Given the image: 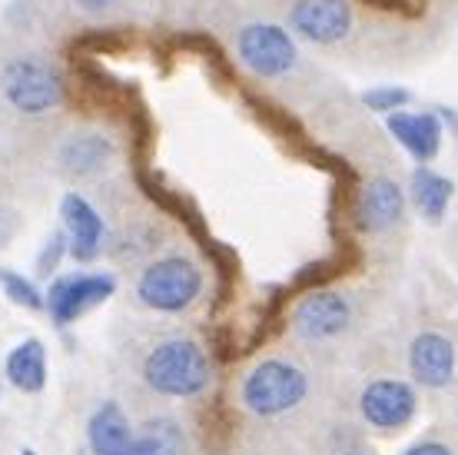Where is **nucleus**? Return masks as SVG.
Masks as SVG:
<instances>
[{
  "label": "nucleus",
  "instance_id": "nucleus-18",
  "mask_svg": "<svg viewBox=\"0 0 458 455\" xmlns=\"http://www.w3.org/2000/svg\"><path fill=\"white\" fill-rule=\"evenodd\" d=\"M126 455H186V435L176 419H153L133 435Z\"/></svg>",
  "mask_w": 458,
  "mask_h": 455
},
{
  "label": "nucleus",
  "instance_id": "nucleus-13",
  "mask_svg": "<svg viewBox=\"0 0 458 455\" xmlns=\"http://www.w3.org/2000/svg\"><path fill=\"white\" fill-rule=\"evenodd\" d=\"M405 213V193L395 180H378L366 183L362 193L355 200V227L362 233H382V229L395 227Z\"/></svg>",
  "mask_w": 458,
  "mask_h": 455
},
{
  "label": "nucleus",
  "instance_id": "nucleus-4",
  "mask_svg": "<svg viewBox=\"0 0 458 455\" xmlns=\"http://www.w3.org/2000/svg\"><path fill=\"white\" fill-rule=\"evenodd\" d=\"M199 293H203V273L183 256L149 262L137 283V296L143 299V306L157 313H183L186 306H193Z\"/></svg>",
  "mask_w": 458,
  "mask_h": 455
},
{
  "label": "nucleus",
  "instance_id": "nucleus-16",
  "mask_svg": "<svg viewBox=\"0 0 458 455\" xmlns=\"http://www.w3.org/2000/svg\"><path fill=\"white\" fill-rule=\"evenodd\" d=\"M4 373L11 379V386L21 392H40L47 386V349L40 339H23L11 356Z\"/></svg>",
  "mask_w": 458,
  "mask_h": 455
},
{
  "label": "nucleus",
  "instance_id": "nucleus-24",
  "mask_svg": "<svg viewBox=\"0 0 458 455\" xmlns=\"http://www.w3.org/2000/svg\"><path fill=\"white\" fill-rule=\"evenodd\" d=\"M405 455H455L445 442H436V439H425V442H415L412 449H405Z\"/></svg>",
  "mask_w": 458,
  "mask_h": 455
},
{
  "label": "nucleus",
  "instance_id": "nucleus-8",
  "mask_svg": "<svg viewBox=\"0 0 458 455\" xmlns=\"http://www.w3.org/2000/svg\"><path fill=\"white\" fill-rule=\"evenodd\" d=\"M289 30L310 44H339L352 30L349 0H296L289 7Z\"/></svg>",
  "mask_w": 458,
  "mask_h": 455
},
{
  "label": "nucleus",
  "instance_id": "nucleus-22",
  "mask_svg": "<svg viewBox=\"0 0 458 455\" xmlns=\"http://www.w3.org/2000/svg\"><path fill=\"white\" fill-rule=\"evenodd\" d=\"M209 346H213V356H216L219 363H233L242 349H236V336L229 330H216L209 336Z\"/></svg>",
  "mask_w": 458,
  "mask_h": 455
},
{
  "label": "nucleus",
  "instance_id": "nucleus-20",
  "mask_svg": "<svg viewBox=\"0 0 458 455\" xmlns=\"http://www.w3.org/2000/svg\"><path fill=\"white\" fill-rule=\"evenodd\" d=\"M362 103H366L372 114H395V110H405L412 103V90L386 83V87H372V90L362 93Z\"/></svg>",
  "mask_w": 458,
  "mask_h": 455
},
{
  "label": "nucleus",
  "instance_id": "nucleus-12",
  "mask_svg": "<svg viewBox=\"0 0 458 455\" xmlns=\"http://www.w3.org/2000/svg\"><path fill=\"white\" fill-rule=\"evenodd\" d=\"M386 126H389L392 137L409 150V157H412L415 163H428V159H436L438 150H442L445 120L438 116V110H422V114L395 110V114H386Z\"/></svg>",
  "mask_w": 458,
  "mask_h": 455
},
{
  "label": "nucleus",
  "instance_id": "nucleus-19",
  "mask_svg": "<svg viewBox=\"0 0 458 455\" xmlns=\"http://www.w3.org/2000/svg\"><path fill=\"white\" fill-rule=\"evenodd\" d=\"M0 286H4V293L11 296V303L23 309H47V296L37 289L30 279H23L21 273H13V270H0Z\"/></svg>",
  "mask_w": 458,
  "mask_h": 455
},
{
  "label": "nucleus",
  "instance_id": "nucleus-17",
  "mask_svg": "<svg viewBox=\"0 0 458 455\" xmlns=\"http://www.w3.org/2000/svg\"><path fill=\"white\" fill-rule=\"evenodd\" d=\"M452 196H455V183L448 180V176H442V173H436L432 167L422 163L412 173V203L419 206V213L428 223H442Z\"/></svg>",
  "mask_w": 458,
  "mask_h": 455
},
{
  "label": "nucleus",
  "instance_id": "nucleus-5",
  "mask_svg": "<svg viewBox=\"0 0 458 455\" xmlns=\"http://www.w3.org/2000/svg\"><path fill=\"white\" fill-rule=\"evenodd\" d=\"M236 57H240L242 67L250 70V73H256V77L279 80L296 67L299 47L286 27L256 21L236 30Z\"/></svg>",
  "mask_w": 458,
  "mask_h": 455
},
{
  "label": "nucleus",
  "instance_id": "nucleus-27",
  "mask_svg": "<svg viewBox=\"0 0 458 455\" xmlns=\"http://www.w3.org/2000/svg\"><path fill=\"white\" fill-rule=\"evenodd\" d=\"M343 455H366V452H343Z\"/></svg>",
  "mask_w": 458,
  "mask_h": 455
},
{
  "label": "nucleus",
  "instance_id": "nucleus-11",
  "mask_svg": "<svg viewBox=\"0 0 458 455\" xmlns=\"http://www.w3.org/2000/svg\"><path fill=\"white\" fill-rule=\"evenodd\" d=\"M60 219L70 243V256L77 262H93L104 250V217L81 193H67L60 200Z\"/></svg>",
  "mask_w": 458,
  "mask_h": 455
},
{
  "label": "nucleus",
  "instance_id": "nucleus-23",
  "mask_svg": "<svg viewBox=\"0 0 458 455\" xmlns=\"http://www.w3.org/2000/svg\"><path fill=\"white\" fill-rule=\"evenodd\" d=\"M17 233H21V213L0 203V250H4Z\"/></svg>",
  "mask_w": 458,
  "mask_h": 455
},
{
  "label": "nucleus",
  "instance_id": "nucleus-7",
  "mask_svg": "<svg viewBox=\"0 0 458 455\" xmlns=\"http://www.w3.org/2000/svg\"><path fill=\"white\" fill-rule=\"evenodd\" d=\"M359 409H362V419L372 425V429H382V433H399L409 422L415 419V409H419V396L409 382L402 379H376L362 389L359 396Z\"/></svg>",
  "mask_w": 458,
  "mask_h": 455
},
{
  "label": "nucleus",
  "instance_id": "nucleus-25",
  "mask_svg": "<svg viewBox=\"0 0 458 455\" xmlns=\"http://www.w3.org/2000/svg\"><path fill=\"white\" fill-rule=\"evenodd\" d=\"M81 11H87V13H104V11H110L116 0H73Z\"/></svg>",
  "mask_w": 458,
  "mask_h": 455
},
{
  "label": "nucleus",
  "instance_id": "nucleus-14",
  "mask_svg": "<svg viewBox=\"0 0 458 455\" xmlns=\"http://www.w3.org/2000/svg\"><path fill=\"white\" fill-rule=\"evenodd\" d=\"M114 159V143L97 133V130H81L70 133L60 147V170L67 176H93Z\"/></svg>",
  "mask_w": 458,
  "mask_h": 455
},
{
  "label": "nucleus",
  "instance_id": "nucleus-1",
  "mask_svg": "<svg viewBox=\"0 0 458 455\" xmlns=\"http://www.w3.org/2000/svg\"><path fill=\"white\" fill-rule=\"evenodd\" d=\"M0 93L23 116L50 114L64 103V73L40 54H13L0 67Z\"/></svg>",
  "mask_w": 458,
  "mask_h": 455
},
{
  "label": "nucleus",
  "instance_id": "nucleus-15",
  "mask_svg": "<svg viewBox=\"0 0 458 455\" xmlns=\"http://www.w3.org/2000/svg\"><path fill=\"white\" fill-rule=\"evenodd\" d=\"M133 425L116 402H104L87 422V442L93 455H126L133 445Z\"/></svg>",
  "mask_w": 458,
  "mask_h": 455
},
{
  "label": "nucleus",
  "instance_id": "nucleus-2",
  "mask_svg": "<svg viewBox=\"0 0 458 455\" xmlns=\"http://www.w3.org/2000/svg\"><path fill=\"white\" fill-rule=\"evenodd\" d=\"M143 379L160 396H170V399L199 396L209 386V356L193 339H166L147 356Z\"/></svg>",
  "mask_w": 458,
  "mask_h": 455
},
{
  "label": "nucleus",
  "instance_id": "nucleus-10",
  "mask_svg": "<svg viewBox=\"0 0 458 455\" xmlns=\"http://www.w3.org/2000/svg\"><path fill=\"white\" fill-rule=\"evenodd\" d=\"M458 349L455 342L442 332H419L409 346V373L419 386L425 389H445L455 379Z\"/></svg>",
  "mask_w": 458,
  "mask_h": 455
},
{
  "label": "nucleus",
  "instance_id": "nucleus-21",
  "mask_svg": "<svg viewBox=\"0 0 458 455\" xmlns=\"http://www.w3.org/2000/svg\"><path fill=\"white\" fill-rule=\"evenodd\" d=\"M64 253H70V243H67L64 227H60V229H54L50 239L44 243V250H40V256H37V270H40L44 276H50L60 266V256H64Z\"/></svg>",
  "mask_w": 458,
  "mask_h": 455
},
{
  "label": "nucleus",
  "instance_id": "nucleus-26",
  "mask_svg": "<svg viewBox=\"0 0 458 455\" xmlns=\"http://www.w3.org/2000/svg\"><path fill=\"white\" fill-rule=\"evenodd\" d=\"M21 455H37V452H34V449H23V452H21Z\"/></svg>",
  "mask_w": 458,
  "mask_h": 455
},
{
  "label": "nucleus",
  "instance_id": "nucleus-9",
  "mask_svg": "<svg viewBox=\"0 0 458 455\" xmlns=\"http://www.w3.org/2000/svg\"><path fill=\"white\" fill-rule=\"evenodd\" d=\"M349 319H352L349 299L333 289H310V296H302L293 309V326L306 339H335L339 332H345Z\"/></svg>",
  "mask_w": 458,
  "mask_h": 455
},
{
  "label": "nucleus",
  "instance_id": "nucleus-3",
  "mask_svg": "<svg viewBox=\"0 0 458 455\" xmlns=\"http://www.w3.org/2000/svg\"><path fill=\"white\" fill-rule=\"evenodd\" d=\"M306 392H310V379L299 365L286 363V359H266L242 379L240 399L252 416L273 419V416L296 409L306 399Z\"/></svg>",
  "mask_w": 458,
  "mask_h": 455
},
{
  "label": "nucleus",
  "instance_id": "nucleus-6",
  "mask_svg": "<svg viewBox=\"0 0 458 455\" xmlns=\"http://www.w3.org/2000/svg\"><path fill=\"white\" fill-rule=\"evenodd\" d=\"M116 293V279L110 273H67L57 276L47 289V313L57 326H70L87 313L100 306Z\"/></svg>",
  "mask_w": 458,
  "mask_h": 455
}]
</instances>
